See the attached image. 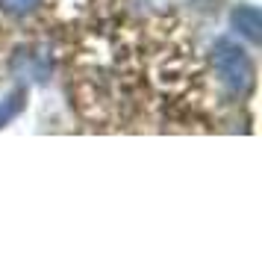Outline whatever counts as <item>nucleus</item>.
<instances>
[{
  "label": "nucleus",
  "instance_id": "nucleus-4",
  "mask_svg": "<svg viewBox=\"0 0 262 254\" xmlns=\"http://www.w3.org/2000/svg\"><path fill=\"white\" fill-rule=\"evenodd\" d=\"M41 0H0L3 12H12V15H24V12H33Z\"/></svg>",
  "mask_w": 262,
  "mask_h": 254
},
{
  "label": "nucleus",
  "instance_id": "nucleus-2",
  "mask_svg": "<svg viewBox=\"0 0 262 254\" xmlns=\"http://www.w3.org/2000/svg\"><path fill=\"white\" fill-rule=\"evenodd\" d=\"M233 27H236L242 36H248L250 42H259L262 36V15L259 9H253V6H242L233 12Z\"/></svg>",
  "mask_w": 262,
  "mask_h": 254
},
{
  "label": "nucleus",
  "instance_id": "nucleus-3",
  "mask_svg": "<svg viewBox=\"0 0 262 254\" xmlns=\"http://www.w3.org/2000/svg\"><path fill=\"white\" fill-rule=\"evenodd\" d=\"M24 97H27V92H21V89H18V92H12V95L0 104V127H3V124H9V121H12L21 109H24Z\"/></svg>",
  "mask_w": 262,
  "mask_h": 254
},
{
  "label": "nucleus",
  "instance_id": "nucleus-1",
  "mask_svg": "<svg viewBox=\"0 0 262 254\" xmlns=\"http://www.w3.org/2000/svg\"><path fill=\"white\" fill-rule=\"evenodd\" d=\"M212 62H215V71L221 77V83L230 89V92H248L253 86V65H250L248 53L233 45L230 38H221L212 50Z\"/></svg>",
  "mask_w": 262,
  "mask_h": 254
}]
</instances>
